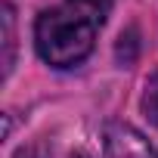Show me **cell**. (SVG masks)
<instances>
[{
    "instance_id": "1",
    "label": "cell",
    "mask_w": 158,
    "mask_h": 158,
    "mask_svg": "<svg viewBox=\"0 0 158 158\" xmlns=\"http://www.w3.org/2000/svg\"><path fill=\"white\" fill-rule=\"evenodd\" d=\"M93 37H96V25L68 6L40 13L34 25L37 53L53 68H68L74 62L87 59V53L93 50Z\"/></svg>"
},
{
    "instance_id": "2",
    "label": "cell",
    "mask_w": 158,
    "mask_h": 158,
    "mask_svg": "<svg viewBox=\"0 0 158 158\" xmlns=\"http://www.w3.org/2000/svg\"><path fill=\"white\" fill-rule=\"evenodd\" d=\"M68 10H74L77 16H84L93 25H102L112 10V0H68Z\"/></svg>"
},
{
    "instance_id": "3",
    "label": "cell",
    "mask_w": 158,
    "mask_h": 158,
    "mask_svg": "<svg viewBox=\"0 0 158 158\" xmlns=\"http://www.w3.org/2000/svg\"><path fill=\"white\" fill-rule=\"evenodd\" d=\"M3 44H6L3 65H6V74H10V68H13V47H16V40H13V6L10 3L3 6Z\"/></svg>"
},
{
    "instance_id": "4",
    "label": "cell",
    "mask_w": 158,
    "mask_h": 158,
    "mask_svg": "<svg viewBox=\"0 0 158 158\" xmlns=\"http://www.w3.org/2000/svg\"><path fill=\"white\" fill-rule=\"evenodd\" d=\"M143 106H146L149 118L158 124V71L149 77V84H146V96H143Z\"/></svg>"
},
{
    "instance_id": "5",
    "label": "cell",
    "mask_w": 158,
    "mask_h": 158,
    "mask_svg": "<svg viewBox=\"0 0 158 158\" xmlns=\"http://www.w3.org/2000/svg\"><path fill=\"white\" fill-rule=\"evenodd\" d=\"M16 158H44V155H40L37 149H22V152H19Z\"/></svg>"
}]
</instances>
